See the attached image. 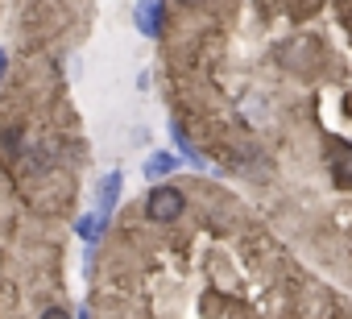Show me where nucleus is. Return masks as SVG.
Here are the masks:
<instances>
[{
  "mask_svg": "<svg viewBox=\"0 0 352 319\" xmlns=\"http://www.w3.org/2000/svg\"><path fill=\"white\" fill-rule=\"evenodd\" d=\"M133 25H137L141 38H162L166 5H162V0H137V5H133Z\"/></svg>",
  "mask_w": 352,
  "mask_h": 319,
  "instance_id": "nucleus-2",
  "label": "nucleus"
},
{
  "mask_svg": "<svg viewBox=\"0 0 352 319\" xmlns=\"http://www.w3.org/2000/svg\"><path fill=\"white\" fill-rule=\"evenodd\" d=\"M187 5H195V0H187Z\"/></svg>",
  "mask_w": 352,
  "mask_h": 319,
  "instance_id": "nucleus-10",
  "label": "nucleus"
},
{
  "mask_svg": "<svg viewBox=\"0 0 352 319\" xmlns=\"http://www.w3.org/2000/svg\"><path fill=\"white\" fill-rule=\"evenodd\" d=\"M38 319H71V315H67V311H63V307H46V311H42V315H38Z\"/></svg>",
  "mask_w": 352,
  "mask_h": 319,
  "instance_id": "nucleus-7",
  "label": "nucleus"
},
{
  "mask_svg": "<svg viewBox=\"0 0 352 319\" xmlns=\"http://www.w3.org/2000/svg\"><path fill=\"white\" fill-rule=\"evenodd\" d=\"M183 212H187V195L179 187L157 183L153 191H145V216L153 224H174V220H183Z\"/></svg>",
  "mask_w": 352,
  "mask_h": 319,
  "instance_id": "nucleus-1",
  "label": "nucleus"
},
{
  "mask_svg": "<svg viewBox=\"0 0 352 319\" xmlns=\"http://www.w3.org/2000/svg\"><path fill=\"white\" fill-rule=\"evenodd\" d=\"M104 224H108V216H104V212H91V216H83V220L75 224V232H79L83 241H100Z\"/></svg>",
  "mask_w": 352,
  "mask_h": 319,
  "instance_id": "nucleus-6",
  "label": "nucleus"
},
{
  "mask_svg": "<svg viewBox=\"0 0 352 319\" xmlns=\"http://www.w3.org/2000/svg\"><path fill=\"white\" fill-rule=\"evenodd\" d=\"M79 319H91V315H87V311H79Z\"/></svg>",
  "mask_w": 352,
  "mask_h": 319,
  "instance_id": "nucleus-9",
  "label": "nucleus"
},
{
  "mask_svg": "<svg viewBox=\"0 0 352 319\" xmlns=\"http://www.w3.org/2000/svg\"><path fill=\"white\" fill-rule=\"evenodd\" d=\"M0 71H5V50H0Z\"/></svg>",
  "mask_w": 352,
  "mask_h": 319,
  "instance_id": "nucleus-8",
  "label": "nucleus"
},
{
  "mask_svg": "<svg viewBox=\"0 0 352 319\" xmlns=\"http://www.w3.org/2000/svg\"><path fill=\"white\" fill-rule=\"evenodd\" d=\"M120 195H124V175L120 170H108L104 179H100V187H96V199H100V212L108 216L116 204H120Z\"/></svg>",
  "mask_w": 352,
  "mask_h": 319,
  "instance_id": "nucleus-3",
  "label": "nucleus"
},
{
  "mask_svg": "<svg viewBox=\"0 0 352 319\" xmlns=\"http://www.w3.org/2000/svg\"><path fill=\"white\" fill-rule=\"evenodd\" d=\"M174 166H179V157H174V153H153V157H145V179H166Z\"/></svg>",
  "mask_w": 352,
  "mask_h": 319,
  "instance_id": "nucleus-5",
  "label": "nucleus"
},
{
  "mask_svg": "<svg viewBox=\"0 0 352 319\" xmlns=\"http://www.w3.org/2000/svg\"><path fill=\"white\" fill-rule=\"evenodd\" d=\"M170 137H174V145H179V149H183V157H187V162H191V166H199V170L208 166V162H204V153H199V149L191 145V137H187V129H183L179 120H174V124H170Z\"/></svg>",
  "mask_w": 352,
  "mask_h": 319,
  "instance_id": "nucleus-4",
  "label": "nucleus"
}]
</instances>
